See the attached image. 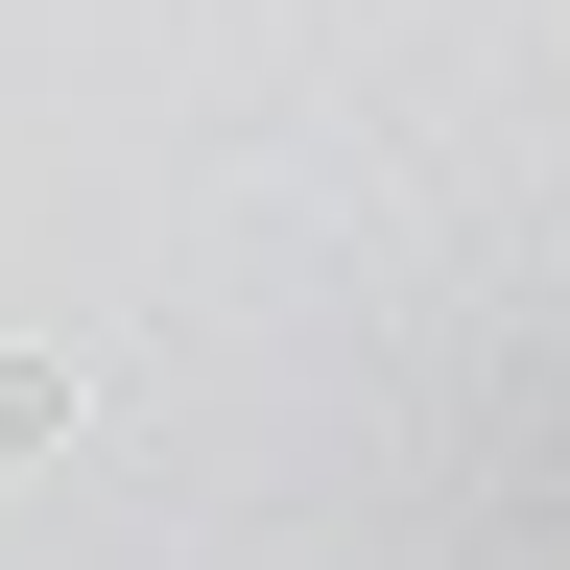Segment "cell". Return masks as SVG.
I'll return each instance as SVG.
<instances>
[{"label":"cell","instance_id":"cell-1","mask_svg":"<svg viewBox=\"0 0 570 570\" xmlns=\"http://www.w3.org/2000/svg\"><path fill=\"white\" fill-rule=\"evenodd\" d=\"M71 428H96V404H71L48 356H0V452H71Z\"/></svg>","mask_w":570,"mask_h":570}]
</instances>
